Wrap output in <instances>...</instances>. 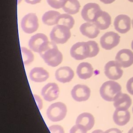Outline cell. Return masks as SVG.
Segmentation results:
<instances>
[{"label":"cell","instance_id":"d6986e66","mask_svg":"<svg viewBox=\"0 0 133 133\" xmlns=\"http://www.w3.org/2000/svg\"><path fill=\"white\" fill-rule=\"evenodd\" d=\"M130 118V113L128 110H125L116 109L113 115L114 122L120 126L127 124L129 122Z\"/></svg>","mask_w":133,"mask_h":133},{"label":"cell","instance_id":"ac0fdd59","mask_svg":"<svg viewBox=\"0 0 133 133\" xmlns=\"http://www.w3.org/2000/svg\"><path fill=\"white\" fill-rule=\"evenodd\" d=\"M49 77L48 72L42 67H35L30 72V78L34 82L42 83Z\"/></svg>","mask_w":133,"mask_h":133},{"label":"cell","instance_id":"8d00e7d4","mask_svg":"<svg viewBox=\"0 0 133 133\" xmlns=\"http://www.w3.org/2000/svg\"><path fill=\"white\" fill-rule=\"evenodd\" d=\"M128 133H133V127L130 129H129Z\"/></svg>","mask_w":133,"mask_h":133},{"label":"cell","instance_id":"cb8c5ba5","mask_svg":"<svg viewBox=\"0 0 133 133\" xmlns=\"http://www.w3.org/2000/svg\"><path fill=\"white\" fill-rule=\"evenodd\" d=\"M81 5L78 0H65L62 9L66 14L74 15L79 10Z\"/></svg>","mask_w":133,"mask_h":133},{"label":"cell","instance_id":"484cf974","mask_svg":"<svg viewBox=\"0 0 133 133\" xmlns=\"http://www.w3.org/2000/svg\"><path fill=\"white\" fill-rule=\"evenodd\" d=\"M21 51L23 64L24 65L30 64L34 60V55L32 51L23 47H21Z\"/></svg>","mask_w":133,"mask_h":133},{"label":"cell","instance_id":"83f0119b","mask_svg":"<svg viewBox=\"0 0 133 133\" xmlns=\"http://www.w3.org/2000/svg\"><path fill=\"white\" fill-rule=\"evenodd\" d=\"M48 4L52 8L60 9L62 8L65 0H46Z\"/></svg>","mask_w":133,"mask_h":133},{"label":"cell","instance_id":"30bf717a","mask_svg":"<svg viewBox=\"0 0 133 133\" xmlns=\"http://www.w3.org/2000/svg\"><path fill=\"white\" fill-rule=\"evenodd\" d=\"M101 10L98 4L95 3H89L84 6L81 11V16L86 22H93L96 15Z\"/></svg>","mask_w":133,"mask_h":133},{"label":"cell","instance_id":"ba28073f","mask_svg":"<svg viewBox=\"0 0 133 133\" xmlns=\"http://www.w3.org/2000/svg\"><path fill=\"white\" fill-rule=\"evenodd\" d=\"M104 74L108 78L111 80H117L122 76L123 71L116 61L112 60L105 64Z\"/></svg>","mask_w":133,"mask_h":133},{"label":"cell","instance_id":"7c38bea8","mask_svg":"<svg viewBox=\"0 0 133 133\" xmlns=\"http://www.w3.org/2000/svg\"><path fill=\"white\" fill-rule=\"evenodd\" d=\"M114 26L115 30L118 33H126L131 28V19L126 15H119L114 19Z\"/></svg>","mask_w":133,"mask_h":133},{"label":"cell","instance_id":"9a60e30c","mask_svg":"<svg viewBox=\"0 0 133 133\" xmlns=\"http://www.w3.org/2000/svg\"><path fill=\"white\" fill-rule=\"evenodd\" d=\"M93 23L99 30H106L111 24V17L107 12L101 10L96 15Z\"/></svg>","mask_w":133,"mask_h":133},{"label":"cell","instance_id":"e0dca14e","mask_svg":"<svg viewBox=\"0 0 133 133\" xmlns=\"http://www.w3.org/2000/svg\"><path fill=\"white\" fill-rule=\"evenodd\" d=\"M131 104V99L125 93H119L114 100L113 105L117 109L128 110Z\"/></svg>","mask_w":133,"mask_h":133},{"label":"cell","instance_id":"4316f807","mask_svg":"<svg viewBox=\"0 0 133 133\" xmlns=\"http://www.w3.org/2000/svg\"><path fill=\"white\" fill-rule=\"evenodd\" d=\"M87 42L89 44L90 47V58H92L96 56L99 52V47L98 46L97 43H96L94 41H87Z\"/></svg>","mask_w":133,"mask_h":133},{"label":"cell","instance_id":"1f68e13d","mask_svg":"<svg viewBox=\"0 0 133 133\" xmlns=\"http://www.w3.org/2000/svg\"><path fill=\"white\" fill-rule=\"evenodd\" d=\"M33 96L34 97L35 101H36V103H37V105L38 106V108L39 110H41L42 109V107H43V102H42V99L37 95H34Z\"/></svg>","mask_w":133,"mask_h":133},{"label":"cell","instance_id":"f35d334b","mask_svg":"<svg viewBox=\"0 0 133 133\" xmlns=\"http://www.w3.org/2000/svg\"><path fill=\"white\" fill-rule=\"evenodd\" d=\"M128 1H129V2H132V3H133V0H128Z\"/></svg>","mask_w":133,"mask_h":133},{"label":"cell","instance_id":"f546056e","mask_svg":"<svg viewBox=\"0 0 133 133\" xmlns=\"http://www.w3.org/2000/svg\"><path fill=\"white\" fill-rule=\"evenodd\" d=\"M51 133H64L63 128L60 125H54L48 127Z\"/></svg>","mask_w":133,"mask_h":133},{"label":"cell","instance_id":"f1b7e54d","mask_svg":"<svg viewBox=\"0 0 133 133\" xmlns=\"http://www.w3.org/2000/svg\"><path fill=\"white\" fill-rule=\"evenodd\" d=\"M87 129L80 124H76L70 130L69 133H87Z\"/></svg>","mask_w":133,"mask_h":133},{"label":"cell","instance_id":"44dd1931","mask_svg":"<svg viewBox=\"0 0 133 133\" xmlns=\"http://www.w3.org/2000/svg\"><path fill=\"white\" fill-rule=\"evenodd\" d=\"M94 73V69L91 64L88 62H83L78 64L76 69V73L79 78L87 79L90 78Z\"/></svg>","mask_w":133,"mask_h":133},{"label":"cell","instance_id":"5b68a950","mask_svg":"<svg viewBox=\"0 0 133 133\" xmlns=\"http://www.w3.org/2000/svg\"><path fill=\"white\" fill-rule=\"evenodd\" d=\"M71 56L75 60H81L90 58V47L87 42H80L74 44L70 50Z\"/></svg>","mask_w":133,"mask_h":133},{"label":"cell","instance_id":"3957f363","mask_svg":"<svg viewBox=\"0 0 133 133\" xmlns=\"http://www.w3.org/2000/svg\"><path fill=\"white\" fill-rule=\"evenodd\" d=\"M49 35L51 42L56 44H63L69 40L71 33L70 29L66 26L56 24L52 28Z\"/></svg>","mask_w":133,"mask_h":133},{"label":"cell","instance_id":"6da1fadb","mask_svg":"<svg viewBox=\"0 0 133 133\" xmlns=\"http://www.w3.org/2000/svg\"><path fill=\"white\" fill-rule=\"evenodd\" d=\"M44 62L49 66H57L63 60L62 53L59 51L56 44L49 42L39 52Z\"/></svg>","mask_w":133,"mask_h":133},{"label":"cell","instance_id":"4dcf8cb0","mask_svg":"<svg viewBox=\"0 0 133 133\" xmlns=\"http://www.w3.org/2000/svg\"><path fill=\"white\" fill-rule=\"evenodd\" d=\"M126 89L127 91L131 95H133V77L128 79L126 83Z\"/></svg>","mask_w":133,"mask_h":133},{"label":"cell","instance_id":"d590c367","mask_svg":"<svg viewBox=\"0 0 133 133\" xmlns=\"http://www.w3.org/2000/svg\"><path fill=\"white\" fill-rule=\"evenodd\" d=\"M91 133H104V132L100 129H97L94 130Z\"/></svg>","mask_w":133,"mask_h":133},{"label":"cell","instance_id":"d6a6232c","mask_svg":"<svg viewBox=\"0 0 133 133\" xmlns=\"http://www.w3.org/2000/svg\"><path fill=\"white\" fill-rule=\"evenodd\" d=\"M104 133H122V131L116 128H112L107 130Z\"/></svg>","mask_w":133,"mask_h":133},{"label":"cell","instance_id":"8fae6325","mask_svg":"<svg viewBox=\"0 0 133 133\" xmlns=\"http://www.w3.org/2000/svg\"><path fill=\"white\" fill-rule=\"evenodd\" d=\"M90 88L85 85L77 84L71 90V96L73 99L77 102H82L87 100L90 96Z\"/></svg>","mask_w":133,"mask_h":133},{"label":"cell","instance_id":"836d02e7","mask_svg":"<svg viewBox=\"0 0 133 133\" xmlns=\"http://www.w3.org/2000/svg\"><path fill=\"white\" fill-rule=\"evenodd\" d=\"M42 0H24V1L29 4L31 5H35L37 3H39L41 2Z\"/></svg>","mask_w":133,"mask_h":133},{"label":"cell","instance_id":"7402d4cb","mask_svg":"<svg viewBox=\"0 0 133 133\" xmlns=\"http://www.w3.org/2000/svg\"><path fill=\"white\" fill-rule=\"evenodd\" d=\"M76 124L82 125L87 130H89L95 124V118L91 114L88 112H84L77 116L76 119Z\"/></svg>","mask_w":133,"mask_h":133},{"label":"cell","instance_id":"e575fe53","mask_svg":"<svg viewBox=\"0 0 133 133\" xmlns=\"http://www.w3.org/2000/svg\"><path fill=\"white\" fill-rule=\"evenodd\" d=\"M101 2L104 3V4H110L113 3L115 0H99Z\"/></svg>","mask_w":133,"mask_h":133},{"label":"cell","instance_id":"5bb4252c","mask_svg":"<svg viewBox=\"0 0 133 133\" xmlns=\"http://www.w3.org/2000/svg\"><path fill=\"white\" fill-rule=\"evenodd\" d=\"M41 95L45 100L50 102L57 99L59 95V88L57 84L49 83L42 89Z\"/></svg>","mask_w":133,"mask_h":133},{"label":"cell","instance_id":"60d3db41","mask_svg":"<svg viewBox=\"0 0 133 133\" xmlns=\"http://www.w3.org/2000/svg\"><path fill=\"white\" fill-rule=\"evenodd\" d=\"M132 113H133V107H132Z\"/></svg>","mask_w":133,"mask_h":133},{"label":"cell","instance_id":"277c9868","mask_svg":"<svg viewBox=\"0 0 133 133\" xmlns=\"http://www.w3.org/2000/svg\"><path fill=\"white\" fill-rule=\"evenodd\" d=\"M66 113L67 108L65 104L61 102H57L49 106L46 114L50 121L56 122L63 119Z\"/></svg>","mask_w":133,"mask_h":133},{"label":"cell","instance_id":"74e56055","mask_svg":"<svg viewBox=\"0 0 133 133\" xmlns=\"http://www.w3.org/2000/svg\"><path fill=\"white\" fill-rule=\"evenodd\" d=\"M131 49H132V50H133V40L132 41L131 43Z\"/></svg>","mask_w":133,"mask_h":133},{"label":"cell","instance_id":"4fadbf2b","mask_svg":"<svg viewBox=\"0 0 133 133\" xmlns=\"http://www.w3.org/2000/svg\"><path fill=\"white\" fill-rule=\"evenodd\" d=\"M115 59L121 67L128 68L133 64V52L129 49H122L117 52Z\"/></svg>","mask_w":133,"mask_h":133},{"label":"cell","instance_id":"d4e9b609","mask_svg":"<svg viewBox=\"0 0 133 133\" xmlns=\"http://www.w3.org/2000/svg\"><path fill=\"white\" fill-rule=\"evenodd\" d=\"M74 18L68 14H61L59 17L58 24H62L66 26L69 29H72L74 24Z\"/></svg>","mask_w":133,"mask_h":133},{"label":"cell","instance_id":"8992f818","mask_svg":"<svg viewBox=\"0 0 133 133\" xmlns=\"http://www.w3.org/2000/svg\"><path fill=\"white\" fill-rule=\"evenodd\" d=\"M38 20L35 13L31 12L25 15L21 21V26L23 31L26 34L35 32L38 28Z\"/></svg>","mask_w":133,"mask_h":133},{"label":"cell","instance_id":"9c48e42d","mask_svg":"<svg viewBox=\"0 0 133 133\" xmlns=\"http://www.w3.org/2000/svg\"><path fill=\"white\" fill-rule=\"evenodd\" d=\"M48 42L47 36L43 33H39L31 37L28 45L32 51L39 53Z\"/></svg>","mask_w":133,"mask_h":133},{"label":"cell","instance_id":"ffe728a7","mask_svg":"<svg viewBox=\"0 0 133 133\" xmlns=\"http://www.w3.org/2000/svg\"><path fill=\"white\" fill-rule=\"evenodd\" d=\"M79 31L82 35L89 38H96L100 32L99 29L95 24L87 22L80 26Z\"/></svg>","mask_w":133,"mask_h":133},{"label":"cell","instance_id":"52a82bcc","mask_svg":"<svg viewBox=\"0 0 133 133\" xmlns=\"http://www.w3.org/2000/svg\"><path fill=\"white\" fill-rule=\"evenodd\" d=\"M120 42V36L113 31L105 33L100 39V43L102 48L111 50L118 45Z\"/></svg>","mask_w":133,"mask_h":133},{"label":"cell","instance_id":"ab89813d","mask_svg":"<svg viewBox=\"0 0 133 133\" xmlns=\"http://www.w3.org/2000/svg\"><path fill=\"white\" fill-rule=\"evenodd\" d=\"M132 28H133V18H132Z\"/></svg>","mask_w":133,"mask_h":133},{"label":"cell","instance_id":"2e32d148","mask_svg":"<svg viewBox=\"0 0 133 133\" xmlns=\"http://www.w3.org/2000/svg\"><path fill=\"white\" fill-rule=\"evenodd\" d=\"M74 73L69 66H62L58 69L55 72V77L59 82L65 83L70 82L73 78Z\"/></svg>","mask_w":133,"mask_h":133},{"label":"cell","instance_id":"603a6c76","mask_svg":"<svg viewBox=\"0 0 133 133\" xmlns=\"http://www.w3.org/2000/svg\"><path fill=\"white\" fill-rule=\"evenodd\" d=\"M60 13L55 10H49L44 13L42 20L43 22L47 25H54L58 24L59 17Z\"/></svg>","mask_w":133,"mask_h":133},{"label":"cell","instance_id":"7a4b0ae2","mask_svg":"<svg viewBox=\"0 0 133 133\" xmlns=\"http://www.w3.org/2000/svg\"><path fill=\"white\" fill-rule=\"evenodd\" d=\"M122 87L117 82L108 81L102 84L99 92L102 98L107 101H114L116 97L121 92Z\"/></svg>","mask_w":133,"mask_h":133}]
</instances>
